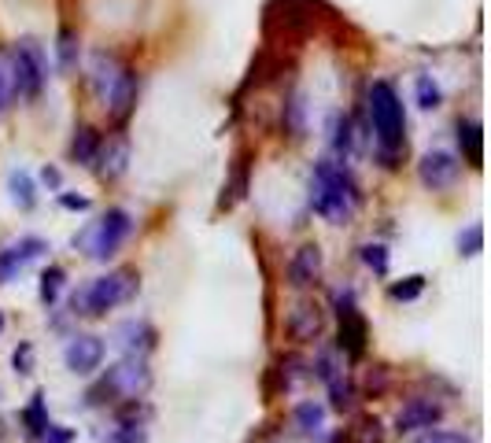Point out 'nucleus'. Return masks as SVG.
<instances>
[{"label":"nucleus","instance_id":"1","mask_svg":"<svg viewBox=\"0 0 491 443\" xmlns=\"http://www.w3.org/2000/svg\"><path fill=\"white\" fill-rule=\"evenodd\" d=\"M358 181L343 159H318L310 170V211L326 218L329 226H343L358 211Z\"/></svg>","mask_w":491,"mask_h":443},{"label":"nucleus","instance_id":"2","mask_svg":"<svg viewBox=\"0 0 491 443\" xmlns=\"http://www.w3.org/2000/svg\"><path fill=\"white\" fill-rule=\"evenodd\" d=\"M366 115H370L374 141H377V159L384 166H396V159L406 148V111L403 96L388 78H374L366 89Z\"/></svg>","mask_w":491,"mask_h":443},{"label":"nucleus","instance_id":"3","mask_svg":"<svg viewBox=\"0 0 491 443\" xmlns=\"http://www.w3.org/2000/svg\"><path fill=\"white\" fill-rule=\"evenodd\" d=\"M93 89L118 126L133 115V108H137V70L133 67H126L108 52H96L93 56Z\"/></svg>","mask_w":491,"mask_h":443},{"label":"nucleus","instance_id":"4","mask_svg":"<svg viewBox=\"0 0 491 443\" xmlns=\"http://www.w3.org/2000/svg\"><path fill=\"white\" fill-rule=\"evenodd\" d=\"M141 288V278H137V270L130 266H122V270H111V274L104 278H96L89 281L75 300H70V307H75V314H85V318H101L122 303H130L133 295Z\"/></svg>","mask_w":491,"mask_h":443},{"label":"nucleus","instance_id":"5","mask_svg":"<svg viewBox=\"0 0 491 443\" xmlns=\"http://www.w3.org/2000/svg\"><path fill=\"white\" fill-rule=\"evenodd\" d=\"M133 233V214L126 207H108L93 226L82 233V244H85V255L96 259V262H108L122 252V244L130 240Z\"/></svg>","mask_w":491,"mask_h":443},{"label":"nucleus","instance_id":"6","mask_svg":"<svg viewBox=\"0 0 491 443\" xmlns=\"http://www.w3.org/2000/svg\"><path fill=\"white\" fill-rule=\"evenodd\" d=\"M12 85L22 101H37L48 85V52L34 37H22L12 44Z\"/></svg>","mask_w":491,"mask_h":443},{"label":"nucleus","instance_id":"7","mask_svg":"<svg viewBox=\"0 0 491 443\" xmlns=\"http://www.w3.org/2000/svg\"><path fill=\"white\" fill-rule=\"evenodd\" d=\"M462 174V159L447 148H429V152L417 159V181L429 192H447Z\"/></svg>","mask_w":491,"mask_h":443},{"label":"nucleus","instance_id":"8","mask_svg":"<svg viewBox=\"0 0 491 443\" xmlns=\"http://www.w3.org/2000/svg\"><path fill=\"white\" fill-rule=\"evenodd\" d=\"M104 355H108L104 340H101V336H93V333L70 336V340H67V348H63V362H67V369H70V374H78V377L96 374V369L104 366Z\"/></svg>","mask_w":491,"mask_h":443},{"label":"nucleus","instance_id":"9","mask_svg":"<svg viewBox=\"0 0 491 443\" xmlns=\"http://www.w3.org/2000/svg\"><path fill=\"white\" fill-rule=\"evenodd\" d=\"M152 384V374H149V362L144 358H122L115 369H108L104 377V388L115 391V396H126V399H137L144 396V388Z\"/></svg>","mask_w":491,"mask_h":443},{"label":"nucleus","instance_id":"10","mask_svg":"<svg viewBox=\"0 0 491 443\" xmlns=\"http://www.w3.org/2000/svg\"><path fill=\"white\" fill-rule=\"evenodd\" d=\"M44 252H48V244L41 237H19V240L4 244V248H0V285L15 281L22 270H27L30 262H37Z\"/></svg>","mask_w":491,"mask_h":443},{"label":"nucleus","instance_id":"11","mask_svg":"<svg viewBox=\"0 0 491 443\" xmlns=\"http://www.w3.org/2000/svg\"><path fill=\"white\" fill-rule=\"evenodd\" d=\"M126 166H130V137L126 133H111L101 141V152H96L93 159V170H96V178L101 181H118L122 174H126Z\"/></svg>","mask_w":491,"mask_h":443},{"label":"nucleus","instance_id":"12","mask_svg":"<svg viewBox=\"0 0 491 443\" xmlns=\"http://www.w3.org/2000/svg\"><path fill=\"white\" fill-rule=\"evenodd\" d=\"M439 417H444V403L432 399V396H414L399 407L396 429L399 432H429L439 425Z\"/></svg>","mask_w":491,"mask_h":443},{"label":"nucleus","instance_id":"13","mask_svg":"<svg viewBox=\"0 0 491 443\" xmlns=\"http://www.w3.org/2000/svg\"><path fill=\"white\" fill-rule=\"evenodd\" d=\"M322 329H326V307L314 303V300L296 303V307L288 310V318H285V333L296 340V343L318 340V336H322Z\"/></svg>","mask_w":491,"mask_h":443},{"label":"nucleus","instance_id":"14","mask_svg":"<svg viewBox=\"0 0 491 443\" xmlns=\"http://www.w3.org/2000/svg\"><path fill=\"white\" fill-rule=\"evenodd\" d=\"M322 270H326V255L318 244H300L288 259V285L292 288H314L322 281Z\"/></svg>","mask_w":491,"mask_h":443},{"label":"nucleus","instance_id":"15","mask_svg":"<svg viewBox=\"0 0 491 443\" xmlns=\"http://www.w3.org/2000/svg\"><path fill=\"white\" fill-rule=\"evenodd\" d=\"M455 137H458V148H462V159L470 166H480L484 163V130L477 118H458L455 122Z\"/></svg>","mask_w":491,"mask_h":443},{"label":"nucleus","instance_id":"16","mask_svg":"<svg viewBox=\"0 0 491 443\" xmlns=\"http://www.w3.org/2000/svg\"><path fill=\"white\" fill-rule=\"evenodd\" d=\"M101 133H96L93 126H75V137H70V144H67V156H70V163H78V166H93V159H96V152H101Z\"/></svg>","mask_w":491,"mask_h":443},{"label":"nucleus","instance_id":"17","mask_svg":"<svg viewBox=\"0 0 491 443\" xmlns=\"http://www.w3.org/2000/svg\"><path fill=\"white\" fill-rule=\"evenodd\" d=\"M326 133H329V148L336 152V159L348 163L351 148H355V126H351V118L343 115V111H333V115H329V126H326Z\"/></svg>","mask_w":491,"mask_h":443},{"label":"nucleus","instance_id":"18","mask_svg":"<svg viewBox=\"0 0 491 443\" xmlns=\"http://www.w3.org/2000/svg\"><path fill=\"white\" fill-rule=\"evenodd\" d=\"M118 336H126V340H122V348H126L130 358H144L156 348V329L149 322H126L118 329Z\"/></svg>","mask_w":491,"mask_h":443},{"label":"nucleus","instance_id":"19","mask_svg":"<svg viewBox=\"0 0 491 443\" xmlns=\"http://www.w3.org/2000/svg\"><path fill=\"white\" fill-rule=\"evenodd\" d=\"M366 336H370V329H366L362 314L340 318V351L343 355H362L366 351Z\"/></svg>","mask_w":491,"mask_h":443},{"label":"nucleus","instance_id":"20","mask_svg":"<svg viewBox=\"0 0 491 443\" xmlns=\"http://www.w3.org/2000/svg\"><path fill=\"white\" fill-rule=\"evenodd\" d=\"M56 60H60L63 70H75L78 67V60H82V37H78V30H70V27L60 30V37H56Z\"/></svg>","mask_w":491,"mask_h":443},{"label":"nucleus","instance_id":"21","mask_svg":"<svg viewBox=\"0 0 491 443\" xmlns=\"http://www.w3.org/2000/svg\"><path fill=\"white\" fill-rule=\"evenodd\" d=\"M292 417H296V429L303 432V436H322V429H326V407L322 403H300L296 407V414H292Z\"/></svg>","mask_w":491,"mask_h":443},{"label":"nucleus","instance_id":"22","mask_svg":"<svg viewBox=\"0 0 491 443\" xmlns=\"http://www.w3.org/2000/svg\"><path fill=\"white\" fill-rule=\"evenodd\" d=\"M22 425H27V432H30L34 439H41L44 429L52 425V422H48V410H44V391H34V396H30L27 410H22Z\"/></svg>","mask_w":491,"mask_h":443},{"label":"nucleus","instance_id":"23","mask_svg":"<svg viewBox=\"0 0 491 443\" xmlns=\"http://www.w3.org/2000/svg\"><path fill=\"white\" fill-rule=\"evenodd\" d=\"M8 192H12V200L22 211H30L37 204V189H34V178L27 174V170H12V174H8Z\"/></svg>","mask_w":491,"mask_h":443},{"label":"nucleus","instance_id":"24","mask_svg":"<svg viewBox=\"0 0 491 443\" xmlns=\"http://www.w3.org/2000/svg\"><path fill=\"white\" fill-rule=\"evenodd\" d=\"M414 96H417V108L422 111H436L439 104H444V89H439V82L432 78V74H417Z\"/></svg>","mask_w":491,"mask_h":443},{"label":"nucleus","instance_id":"25","mask_svg":"<svg viewBox=\"0 0 491 443\" xmlns=\"http://www.w3.org/2000/svg\"><path fill=\"white\" fill-rule=\"evenodd\" d=\"M348 443H384L381 417H358V422L348 429Z\"/></svg>","mask_w":491,"mask_h":443},{"label":"nucleus","instance_id":"26","mask_svg":"<svg viewBox=\"0 0 491 443\" xmlns=\"http://www.w3.org/2000/svg\"><path fill=\"white\" fill-rule=\"evenodd\" d=\"M63 285H67V270H63V266H48L44 274H41V303L52 307V303L60 300Z\"/></svg>","mask_w":491,"mask_h":443},{"label":"nucleus","instance_id":"27","mask_svg":"<svg viewBox=\"0 0 491 443\" xmlns=\"http://www.w3.org/2000/svg\"><path fill=\"white\" fill-rule=\"evenodd\" d=\"M326 384H329L333 410H348V407L355 403V388H351V381H348V377H343V369H336V374H333Z\"/></svg>","mask_w":491,"mask_h":443},{"label":"nucleus","instance_id":"28","mask_svg":"<svg viewBox=\"0 0 491 443\" xmlns=\"http://www.w3.org/2000/svg\"><path fill=\"white\" fill-rule=\"evenodd\" d=\"M458 255H465V259H473V255H480L484 252V226L480 222H473V226H465L462 233H458Z\"/></svg>","mask_w":491,"mask_h":443},{"label":"nucleus","instance_id":"29","mask_svg":"<svg viewBox=\"0 0 491 443\" xmlns=\"http://www.w3.org/2000/svg\"><path fill=\"white\" fill-rule=\"evenodd\" d=\"M422 292H425V278H422V274L403 278V281H396V285L388 288V295H391V300H396V303H410V300H417V295H422Z\"/></svg>","mask_w":491,"mask_h":443},{"label":"nucleus","instance_id":"30","mask_svg":"<svg viewBox=\"0 0 491 443\" xmlns=\"http://www.w3.org/2000/svg\"><path fill=\"white\" fill-rule=\"evenodd\" d=\"M362 262H366V270H374L377 278H384L388 274V248L384 244H362Z\"/></svg>","mask_w":491,"mask_h":443},{"label":"nucleus","instance_id":"31","mask_svg":"<svg viewBox=\"0 0 491 443\" xmlns=\"http://www.w3.org/2000/svg\"><path fill=\"white\" fill-rule=\"evenodd\" d=\"M12 366H15V374H22V377L34 374V343L22 340L15 348V355H12Z\"/></svg>","mask_w":491,"mask_h":443},{"label":"nucleus","instance_id":"32","mask_svg":"<svg viewBox=\"0 0 491 443\" xmlns=\"http://www.w3.org/2000/svg\"><path fill=\"white\" fill-rule=\"evenodd\" d=\"M333 307L340 318H348V314H358V303H355V288H336L333 295Z\"/></svg>","mask_w":491,"mask_h":443},{"label":"nucleus","instance_id":"33","mask_svg":"<svg viewBox=\"0 0 491 443\" xmlns=\"http://www.w3.org/2000/svg\"><path fill=\"white\" fill-rule=\"evenodd\" d=\"M417 443H470L462 432H444V429H429Z\"/></svg>","mask_w":491,"mask_h":443},{"label":"nucleus","instance_id":"34","mask_svg":"<svg viewBox=\"0 0 491 443\" xmlns=\"http://www.w3.org/2000/svg\"><path fill=\"white\" fill-rule=\"evenodd\" d=\"M41 443H75V429H67V425H48Z\"/></svg>","mask_w":491,"mask_h":443},{"label":"nucleus","instance_id":"35","mask_svg":"<svg viewBox=\"0 0 491 443\" xmlns=\"http://www.w3.org/2000/svg\"><path fill=\"white\" fill-rule=\"evenodd\" d=\"M60 207H67V211H89L93 204H89V196H70V192H60Z\"/></svg>","mask_w":491,"mask_h":443},{"label":"nucleus","instance_id":"36","mask_svg":"<svg viewBox=\"0 0 491 443\" xmlns=\"http://www.w3.org/2000/svg\"><path fill=\"white\" fill-rule=\"evenodd\" d=\"M41 181H44L48 189H60V185H63V178H60L56 166H44V170H41Z\"/></svg>","mask_w":491,"mask_h":443},{"label":"nucleus","instance_id":"37","mask_svg":"<svg viewBox=\"0 0 491 443\" xmlns=\"http://www.w3.org/2000/svg\"><path fill=\"white\" fill-rule=\"evenodd\" d=\"M4 104H8V78L0 74V111H4Z\"/></svg>","mask_w":491,"mask_h":443},{"label":"nucleus","instance_id":"38","mask_svg":"<svg viewBox=\"0 0 491 443\" xmlns=\"http://www.w3.org/2000/svg\"><path fill=\"white\" fill-rule=\"evenodd\" d=\"M0 333H4V314H0Z\"/></svg>","mask_w":491,"mask_h":443}]
</instances>
